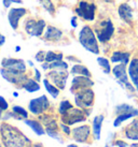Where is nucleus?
I'll list each match as a JSON object with an SVG mask.
<instances>
[{"mask_svg":"<svg viewBox=\"0 0 138 147\" xmlns=\"http://www.w3.org/2000/svg\"><path fill=\"white\" fill-rule=\"evenodd\" d=\"M132 12H133V10L128 4L123 3L119 7V15L121 16L122 20H124L127 23L132 22V18H133V13Z\"/></svg>","mask_w":138,"mask_h":147,"instance_id":"obj_17","label":"nucleus"},{"mask_svg":"<svg viewBox=\"0 0 138 147\" xmlns=\"http://www.w3.org/2000/svg\"><path fill=\"white\" fill-rule=\"evenodd\" d=\"M2 2H3L4 8H9V7L11 5V3H13V2L20 4L22 2H23V1H22V0H2Z\"/></svg>","mask_w":138,"mask_h":147,"instance_id":"obj_35","label":"nucleus"},{"mask_svg":"<svg viewBox=\"0 0 138 147\" xmlns=\"http://www.w3.org/2000/svg\"><path fill=\"white\" fill-rule=\"evenodd\" d=\"M25 14H26V10L23 8H17V9H11L10 10V12L8 14V20H9V23L11 25V27H12L14 30L17 29V26H18V22L22 17L24 16Z\"/></svg>","mask_w":138,"mask_h":147,"instance_id":"obj_14","label":"nucleus"},{"mask_svg":"<svg viewBox=\"0 0 138 147\" xmlns=\"http://www.w3.org/2000/svg\"><path fill=\"white\" fill-rule=\"evenodd\" d=\"M23 88H24L26 91H28V92H35V91H38V90L40 89V85H39L35 80H27V81L24 83Z\"/></svg>","mask_w":138,"mask_h":147,"instance_id":"obj_25","label":"nucleus"},{"mask_svg":"<svg viewBox=\"0 0 138 147\" xmlns=\"http://www.w3.org/2000/svg\"><path fill=\"white\" fill-rule=\"evenodd\" d=\"M45 55H46V53H44L43 51H40V52H38V53L36 54V56H35V58H36L37 61L43 62V61L45 60Z\"/></svg>","mask_w":138,"mask_h":147,"instance_id":"obj_33","label":"nucleus"},{"mask_svg":"<svg viewBox=\"0 0 138 147\" xmlns=\"http://www.w3.org/2000/svg\"><path fill=\"white\" fill-rule=\"evenodd\" d=\"M113 25L111 21H105L99 24V28L96 30L97 32V38L100 42H107L110 40L111 36L113 34Z\"/></svg>","mask_w":138,"mask_h":147,"instance_id":"obj_7","label":"nucleus"},{"mask_svg":"<svg viewBox=\"0 0 138 147\" xmlns=\"http://www.w3.org/2000/svg\"><path fill=\"white\" fill-rule=\"evenodd\" d=\"M94 83L89 80V78L87 76H83V75H80L78 78H74L72 80V86H71V91H74V90H82L85 89V88H89L91 86H93Z\"/></svg>","mask_w":138,"mask_h":147,"instance_id":"obj_16","label":"nucleus"},{"mask_svg":"<svg viewBox=\"0 0 138 147\" xmlns=\"http://www.w3.org/2000/svg\"><path fill=\"white\" fill-rule=\"evenodd\" d=\"M71 73L72 74H78V75H83V76H87L89 78L91 76V73L89 71L86 69V67L82 65H74L71 69Z\"/></svg>","mask_w":138,"mask_h":147,"instance_id":"obj_26","label":"nucleus"},{"mask_svg":"<svg viewBox=\"0 0 138 147\" xmlns=\"http://www.w3.org/2000/svg\"><path fill=\"white\" fill-rule=\"evenodd\" d=\"M68 147H78V146L74 145V144H70V145H68Z\"/></svg>","mask_w":138,"mask_h":147,"instance_id":"obj_43","label":"nucleus"},{"mask_svg":"<svg viewBox=\"0 0 138 147\" xmlns=\"http://www.w3.org/2000/svg\"><path fill=\"white\" fill-rule=\"evenodd\" d=\"M0 72H1L2 78H5L8 82L12 83V84H23L27 81V78L24 74V72H20V71L2 68L0 70Z\"/></svg>","mask_w":138,"mask_h":147,"instance_id":"obj_5","label":"nucleus"},{"mask_svg":"<svg viewBox=\"0 0 138 147\" xmlns=\"http://www.w3.org/2000/svg\"><path fill=\"white\" fill-rule=\"evenodd\" d=\"M49 78H51V81L54 83V85L57 86L58 88L64 89L66 86V81L68 78V73L66 72V70H53L49 74Z\"/></svg>","mask_w":138,"mask_h":147,"instance_id":"obj_11","label":"nucleus"},{"mask_svg":"<svg viewBox=\"0 0 138 147\" xmlns=\"http://www.w3.org/2000/svg\"><path fill=\"white\" fill-rule=\"evenodd\" d=\"M13 112L17 115V116H20L22 118H27V116H28V113H27V111L23 109L22 106H17L15 105L13 107Z\"/></svg>","mask_w":138,"mask_h":147,"instance_id":"obj_31","label":"nucleus"},{"mask_svg":"<svg viewBox=\"0 0 138 147\" xmlns=\"http://www.w3.org/2000/svg\"><path fill=\"white\" fill-rule=\"evenodd\" d=\"M125 135L130 140L138 141V118L134 119L125 130Z\"/></svg>","mask_w":138,"mask_h":147,"instance_id":"obj_18","label":"nucleus"},{"mask_svg":"<svg viewBox=\"0 0 138 147\" xmlns=\"http://www.w3.org/2000/svg\"><path fill=\"white\" fill-rule=\"evenodd\" d=\"M0 147H2V146H0Z\"/></svg>","mask_w":138,"mask_h":147,"instance_id":"obj_49","label":"nucleus"},{"mask_svg":"<svg viewBox=\"0 0 138 147\" xmlns=\"http://www.w3.org/2000/svg\"><path fill=\"white\" fill-rule=\"evenodd\" d=\"M25 123H26L28 127H30V128H31V130L35 131V133H36L37 135H43L44 134L45 131H44V129H43L42 125L39 123L38 121H36V120L26 119V120H25Z\"/></svg>","mask_w":138,"mask_h":147,"instance_id":"obj_21","label":"nucleus"},{"mask_svg":"<svg viewBox=\"0 0 138 147\" xmlns=\"http://www.w3.org/2000/svg\"><path fill=\"white\" fill-rule=\"evenodd\" d=\"M50 102L48 98L45 96H41L39 98L33 99L29 102V111L36 115H40L41 113H43L44 111L49 109Z\"/></svg>","mask_w":138,"mask_h":147,"instance_id":"obj_6","label":"nucleus"},{"mask_svg":"<svg viewBox=\"0 0 138 147\" xmlns=\"http://www.w3.org/2000/svg\"><path fill=\"white\" fill-rule=\"evenodd\" d=\"M104 121V116L98 115L93 120V133L96 140L100 139V130H102V125Z\"/></svg>","mask_w":138,"mask_h":147,"instance_id":"obj_20","label":"nucleus"},{"mask_svg":"<svg viewBox=\"0 0 138 147\" xmlns=\"http://www.w3.org/2000/svg\"><path fill=\"white\" fill-rule=\"evenodd\" d=\"M43 84H44L45 89L48 90V92L52 96L53 98H57V96H58V94H59V90L57 89L54 85H52L48 80H43Z\"/></svg>","mask_w":138,"mask_h":147,"instance_id":"obj_27","label":"nucleus"},{"mask_svg":"<svg viewBox=\"0 0 138 147\" xmlns=\"http://www.w3.org/2000/svg\"><path fill=\"white\" fill-rule=\"evenodd\" d=\"M79 41L85 49L94 54H98L99 49H98L96 38H95L93 30L89 28V26H85L82 28V30L79 33Z\"/></svg>","mask_w":138,"mask_h":147,"instance_id":"obj_2","label":"nucleus"},{"mask_svg":"<svg viewBox=\"0 0 138 147\" xmlns=\"http://www.w3.org/2000/svg\"><path fill=\"white\" fill-rule=\"evenodd\" d=\"M91 129L89 126H80L74 128L72 130V136L74 141H77L79 143H84L86 140L89 139Z\"/></svg>","mask_w":138,"mask_h":147,"instance_id":"obj_15","label":"nucleus"},{"mask_svg":"<svg viewBox=\"0 0 138 147\" xmlns=\"http://www.w3.org/2000/svg\"><path fill=\"white\" fill-rule=\"evenodd\" d=\"M33 147H43V146H42V144H35Z\"/></svg>","mask_w":138,"mask_h":147,"instance_id":"obj_41","label":"nucleus"},{"mask_svg":"<svg viewBox=\"0 0 138 147\" xmlns=\"http://www.w3.org/2000/svg\"><path fill=\"white\" fill-rule=\"evenodd\" d=\"M45 27V22L43 20L40 21H35V20H28L25 25L26 32L33 36V37H39L43 32V29Z\"/></svg>","mask_w":138,"mask_h":147,"instance_id":"obj_9","label":"nucleus"},{"mask_svg":"<svg viewBox=\"0 0 138 147\" xmlns=\"http://www.w3.org/2000/svg\"><path fill=\"white\" fill-rule=\"evenodd\" d=\"M42 68L43 69H53V70H67V68H68V65L66 63V62L61 61V60H59V61H54V62H50V63H43L42 65Z\"/></svg>","mask_w":138,"mask_h":147,"instance_id":"obj_23","label":"nucleus"},{"mask_svg":"<svg viewBox=\"0 0 138 147\" xmlns=\"http://www.w3.org/2000/svg\"><path fill=\"white\" fill-rule=\"evenodd\" d=\"M4 41H5V38H4V36H2V34L0 33V45L3 44Z\"/></svg>","mask_w":138,"mask_h":147,"instance_id":"obj_39","label":"nucleus"},{"mask_svg":"<svg viewBox=\"0 0 138 147\" xmlns=\"http://www.w3.org/2000/svg\"><path fill=\"white\" fill-rule=\"evenodd\" d=\"M97 62L99 63V65L102 68V70H104V72H105V73H109V72H110V65H109V61H108L106 58L98 57L97 58Z\"/></svg>","mask_w":138,"mask_h":147,"instance_id":"obj_29","label":"nucleus"},{"mask_svg":"<svg viewBox=\"0 0 138 147\" xmlns=\"http://www.w3.org/2000/svg\"><path fill=\"white\" fill-rule=\"evenodd\" d=\"M40 3L42 4V7L49 13L53 14V13L55 12V8H54V5H53L51 0H40Z\"/></svg>","mask_w":138,"mask_h":147,"instance_id":"obj_30","label":"nucleus"},{"mask_svg":"<svg viewBox=\"0 0 138 147\" xmlns=\"http://www.w3.org/2000/svg\"><path fill=\"white\" fill-rule=\"evenodd\" d=\"M94 101V92L89 88L79 90L76 94V104L81 109L89 107L93 104Z\"/></svg>","mask_w":138,"mask_h":147,"instance_id":"obj_4","label":"nucleus"},{"mask_svg":"<svg viewBox=\"0 0 138 147\" xmlns=\"http://www.w3.org/2000/svg\"><path fill=\"white\" fill-rule=\"evenodd\" d=\"M15 51H16V52H20V46H16V49H15Z\"/></svg>","mask_w":138,"mask_h":147,"instance_id":"obj_44","label":"nucleus"},{"mask_svg":"<svg viewBox=\"0 0 138 147\" xmlns=\"http://www.w3.org/2000/svg\"><path fill=\"white\" fill-rule=\"evenodd\" d=\"M130 147H138V143H135V144H132Z\"/></svg>","mask_w":138,"mask_h":147,"instance_id":"obj_42","label":"nucleus"},{"mask_svg":"<svg viewBox=\"0 0 138 147\" xmlns=\"http://www.w3.org/2000/svg\"><path fill=\"white\" fill-rule=\"evenodd\" d=\"M0 132L5 147H26L30 143V141L18 129L7 123L1 126Z\"/></svg>","mask_w":138,"mask_h":147,"instance_id":"obj_1","label":"nucleus"},{"mask_svg":"<svg viewBox=\"0 0 138 147\" xmlns=\"http://www.w3.org/2000/svg\"><path fill=\"white\" fill-rule=\"evenodd\" d=\"M0 116H1V110H0Z\"/></svg>","mask_w":138,"mask_h":147,"instance_id":"obj_47","label":"nucleus"},{"mask_svg":"<svg viewBox=\"0 0 138 147\" xmlns=\"http://www.w3.org/2000/svg\"><path fill=\"white\" fill-rule=\"evenodd\" d=\"M128 72H130V76L133 83H134V85L138 88V59L134 58L130 61Z\"/></svg>","mask_w":138,"mask_h":147,"instance_id":"obj_19","label":"nucleus"},{"mask_svg":"<svg viewBox=\"0 0 138 147\" xmlns=\"http://www.w3.org/2000/svg\"><path fill=\"white\" fill-rule=\"evenodd\" d=\"M95 5L94 4H89L87 2L82 1L80 2L79 7L76 9V12L79 16L83 17L86 21H93L95 17Z\"/></svg>","mask_w":138,"mask_h":147,"instance_id":"obj_10","label":"nucleus"},{"mask_svg":"<svg viewBox=\"0 0 138 147\" xmlns=\"http://www.w3.org/2000/svg\"><path fill=\"white\" fill-rule=\"evenodd\" d=\"M106 147H108V146H106Z\"/></svg>","mask_w":138,"mask_h":147,"instance_id":"obj_48","label":"nucleus"},{"mask_svg":"<svg viewBox=\"0 0 138 147\" xmlns=\"http://www.w3.org/2000/svg\"><path fill=\"white\" fill-rule=\"evenodd\" d=\"M63 59V54H56L54 52H48L45 55V61L46 62H54V61H59Z\"/></svg>","mask_w":138,"mask_h":147,"instance_id":"obj_28","label":"nucleus"},{"mask_svg":"<svg viewBox=\"0 0 138 147\" xmlns=\"http://www.w3.org/2000/svg\"><path fill=\"white\" fill-rule=\"evenodd\" d=\"M2 68L20 71V72L26 71L25 62L23 60H20V59H14V58H4L2 60Z\"/></svg>","mask_w":138,"mask_h":147,"instance_id":"obj_13","label":"nucleus"},{"mask_svg":"<svg viewBox=\"0 0 138 147\" xmlns=\"http://www.w3.org/2000/svg\"><path fill=\"white\" fill-rule=\"evenodd\" d=\"M61 129H63V131L65 132L66 134H69V133H70V129H69V127L66 126L65 123H61Z\"/></svg>","mask_w":138,"mask_h":147,"instance_id":"obj_36","label":"nucleus"},{"mask_svg":"<svg viewBox=\"0 0 138 147\" xmlns=\"http://www.w3.org/2000/svg\"><path fill=\"white\" fill-rule=\"evenodd\" d=\"M83 120H85V115L83 114L81 110H78V109L71 107L68 112H66L65 114L63 115V121L68 126L83 121Z\"/></svg>","mask_w":138,"mask_h":147,"instance_id":"obj_8","label":"nucleus"},{"mask_svg":"<svg viewBox=\"0 0 138 147\" xmlns=\"http://www.w3.org/2000/svg\"><path fill=\"white\" fill-rule=\"evenodd\" d=\"M114 76L118 78L120 83L122 85H124V87H126L130 91H134V87L130 85V83L127 80V75H126V70H125V63H122V65H115L112 70Z\"/></svg>","mask_w":138,"mask_h":147,"instance_id":"obj_12","label":"nucleus"},{"mask_svg":"<svg viewBox=\"0 0 138 147\" xmlns=\"http://www.w3.org/2000/svg\"><path fill=\"white\" fill-rule=\"evenodd\" d=\"M115 145L119 147H127L126 143L125 142H123V141H117V142H115Z\"/></svg>","mask_w":138,"mask_h":147,"instance_id":"obj_37","label":"nucleus"},{"mask_svg":"<svg viewBox=\"0 0 138 147\" xmlns=\"http://www.w3.org/2000/svg\"><path fill=\"white\" fill-rule=\"evenodd\" d=\"M61 34L63 33L59 29L55 28V27H49L44 34V38L46 40H58L61 37Z\"/></svg>","mask_w":138,"mask_h":147,"instance_id":"obj_22","label":"nucleus"},{"mask_svg":"<svg viewBox=\"0 0 138 147\" xmlns=\"http://www.w3.org/2000/svg\"><path fill=\"white\" fill-rule=\"evenodd\" d=\"M130 59V54L128 53H123V52H115L113 55L111 56V60L113 62L121 61L122 63H127Z\"/></svg>","mask_w":138,"mask_h":147,"instance_id":"obj_24","label":"nucleus"},{"mask_svg":"<svg viewBox=\"0 0 138 147\" xmlns=\"http://www.w3.org/2000/svg\"><path fill=\"white\" fill-rule=\"evenodd\" d=\"M105 1H108V2H111V1H112V0H105Z\"/></svg>","mask_w":138,"mask_h":147,"instance_id":"obj_46","label":"nucleus"},{"mask_svg":"<svg viewBox=\"0 0 138 147\" xmlns=\"http://www.w3.org/2000/svg\"><path fill=\"white\" fill-rule=\"evenodd\" d=\"M76 20H77V17H72V20H71V24H72L73 27H77V24H76Z\"/></svg>","mask_w":138,"mask_h":147,"instance_id":"obj_40","label":"nucleus"},{"mask_svg":"<svg viewBox=\"0 0 138 147\" xmlns=\"http://www.w3.org/2000/svg\"><path fill=\"white\" fill-rule=\"evenodd\" d=\"M8 107H9L8 102L5 101V99H4L3 97L0 96V110L5 111V110H8Z\"/></svg>","mask_w":138,"mask_h":147,"instance_id":"obj_34","label":"nucleus"},{"mask_svg":"<svg viewBox=\"0 0 138 147\" xmlns=\"http://www.w3.org/2000/svg\"><path fill=\"white\" fill-rule=\"evenodd\" d=\"M13 96H14V97H17V96H18V94H17V92H14V94H13Z\"/></svg>","mask_w":138,"mask_h":147,"instance_id":"obj_45","label":"nucleus"},{"mask_svg":"<svg viewBox=\"0 0 138 147\" xmlns=\"http://www.w3.org/2000/svg\"><path fill=\"white\" fill-rule=\"evenodd\" d=\"M71 107H72V105L70 104L69 101H66V100L65 101H61V105H59V113H61V115H64L66 112H68Z\"/></svg>","mask_w":138,"mask_h":147,"instance_id":"obj_32","label":"nucleus"},{"mask_svg":"<svg viewBox=\"0 0 138 147\" xmlns=\"http://www.w3.org/2000/svg\"><path fill=\"white\" fill-rule=\"evenodd\" d=\"M117 118L114 120V127H118L123 123L124 120L134 117V116H138V110L132 107L128 104H122L117 107Z\"/></svg>","mask_w":138,"mask_h":147,"instance_id":"obj_3","label":"nucleus"},{"mask_svg":"<svg viewBox=\"0 0 138 147\" xmlns=\"http://www.w3.org/2000/svg\"><path fill=\"white\" fill-rule=\"evenodd\" d=\"M35 73H36V81H40V72L38 69H35Z\"/></svg>","mask_w":138,"mask_h":147,"instance_id":"obj_38","label":"nucleus"}]
</instances>
